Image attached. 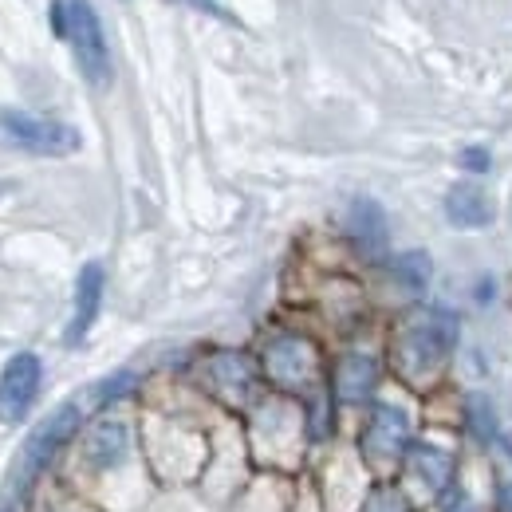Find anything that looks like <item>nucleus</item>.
Returning a JSON list of instances; mask_svg holds the SVG:
<instances>
[{
	"mask_svg": "<svg viewBox=\"0 0 512 512\" xmlns=\"http://www.w3.org/2000/svg\"><path fill=\"white\" fill-rule=\"evenodd\" d=\"M457 347V316L449 308H418L394 335V363L410 383L434 379Z\"/></svg>",
	"mask_w": 512,
	"mask_h": 512,
	"instance_id": "f257e3e1",
	"label": "nucleus"
},
{
	"mask_svg": "<svg viewBox=\"0 0 512 512\" xmlns=\"http://www.w3.org/2000/svg\"><path fill=\"white\" fill-rule=\"evenodd\" d=\"M60 32L71 44V56L83 71V79L91 87H107L111 83V48L99 24V12L91 8V0H64L60 4Z\"/></svg>",
	"mask_w": 512,
	"mask_h": 512,
	"instance_id": "f03ea898",
	"label": "nucleus"
},
{
	"mask_svg": "<svg viewBox=\"0 0 512 512\" xmlns=\"http://www.w3.org/2000/svg\"><path fill=\"white\" fill-rule=\"evenodd\" d=\"M0 146L24 150V154H36V158H67L83 146V138H79V130L60 123V119L0 107Z\"/></svg>",
	"mask_w": 512,
	"mask_h": 512,
	"instance_id": "7ed1b4c3",
	"label": "nucleus"
},
{
	"mask_svg": "<svg viewBox=\"0 0 512 512\" xmlns=\"http://www.w3.org/2000/svg\"><path fill=\"white\" fill-rule=\"evenodd\" d=\"M414 446V422L398 402H375L363 426V457L375 469H390Z\"/></svg>",
	"mask_w": 512,
	"mask_h": 512,
	"instance_id": "20e7f679",
	"label": "nucleus"
},
{
	"mask_svg": "<svg viewBox=\"0 0 512 512\" xmlns=\"http://www.w3.org/2000/svg\"><path fill=\"white\" fill-rule=\"evenodd\" d=\"M79 418H83V410H79L75 402H64V406L24 442L20 457H16V469H12V493H24V489L36 481V473L56 457V449L64 446L67 438L79 430Z\"/></svg>",
	"mask_w": 512,
	"mask_h": 512,
	"instance_id": "39448f33",
	"label": "nucleus"
},
{
	"mask_svg": "<svg viewBox=\"0 0 512 512\" xmlns=\"http://www.w3.org/2000/svg\"><path fill=\"white\" fill-rule=\"evenodd\" d=\"M40 383H44V363L32 351L12 355L0 371V422H8V426L24 422L40 394Z\"/></svg>",
	"mask_w": 512,
	"mask_h": 512,
	"instance_id": "423d86ee",
	"label": "nucleus"
},
{
	"mask_svg": "<svg viewBox=\"0 0 512 512\" xmlns=\"http://www.w3.org/2000/svg\"><path fill=\"white\" fill-rule=\"evenodd\" d=\"M402 461H406V473H410L434 501L457 481V453L446 446H438V442H414V446L406 449Z\"/></svg>",
	"mask_w": 512,
	"mask_h": 512,
	"instance_id": "0eeeda50",
	"label": "nucleus"
},
{
	"mask_svg": "<svg viewBox=\"0 0 512 512\" xmlns=\"http://www.w3.org/2000/svg\"><path fill=\"white\" fill-rule=\"evenodd\" d=\"M103 292H107V272L99 260H87L79 268V280H75V312H71V323H67L64 343L75 347L87 339L91 323L99 320V308H103Z\"/></svg>",
	"mask_w": 512,
	"mask_h": 512,
	"instance_id": "6e6552de",
	"label": "nucleus"
},
{
	"mask_svg": "<svg viewBox=\"0 0 512 512\" xmlns=\"http://www.w3.org/2000/svg\"><path fill=\"white\" fill-rule=\"evenodd\" d=\"M264 367H268V379L280 386H304L316 371V351L296 339V335H280L268 343L264 351Z\"/></svg>",
	"mask_w": 512,
	"mask_h": 512,
	"instance_id": "1a4fd4ad",
	"label": "nucleus"
},
{
	"mask_svg": "<svg viewBox=\"0 0 512 512\" xmlns=\"http://www.w3.org/2000/svg\"><path fill=\"white\" fill-rule=\"evenodd\" d=\"M347 237L355 241V249L371 260H379L390 245V225H386L383 205L375 197H355L347 209Z\"/></svg>",
	"mask_w": 512,
	"mask_h": 512,
	"instance_id": "9d476101",
	"label": "nucleus"
},
{
	"mask_svg": "<svg viewBox=\"0 0 512 512\" xmlns=\"http://www.w3.org/2000/svg\"><path fill=\"white\" fill-rule=\"evenodd\" d=\"M130 453V426L123 418H99L83 438V461L91 469H115Z\"/></svg>",
	"mask_w": 512,
	"mask_h": 512,
	"instance_id": "9b49d317",
	"label": "nucleus"
},
{
	"mask_svg": "<svg viewBox=\"0 0 512 512\" xmlns=\"http://www.w3.org/2000/svg\"><path fill=\"white\" fill-rule=\"evenodd\" d=\"M446 209V221L453 229H489L497 209H493V197L481 190L477 182H457L442 201Z\"/></svg>",
	"mask_w": 512,
	"mask_h": 512,
	"instance_id": "f8f14e48",
	"label": "nucleus"
},
{
	"mask_svg": "<svg viewBox=\"0 0 512 512\" xmlns=\"http://www.w3.org/2000/svg\"><path fill=\"white\" fill-rule=\"evenodd\" d=\"M331 386H335V398L339 402H367L375 394V386H379V363H375V355H363V351L343 355L335 363Z\"/></svg>",
	"mask_w": 512,
	"mask_h": 512,
	"instance_id": "ddd939ff",
	"label": "nucleus"
},
{
	"mask_svg": "<svg viewBox=\"0 0 512 512\" xmlns=\"http://www.w3.org/2000/svg\"><path fill=\"white\" fill-rule=\"evenodd\" d=\"M461 418H465V430L477 438V442H497L501 438V422H497V410H493V402L485 398V394H469L465 402H461Z\"/></svg>",
	"mask_w": 512,
	"mask_h": 512,
	"instance_id": "4468645a",
	"label": "nucleus"
},
{
	"mask_svg": "<svg viewBox=\"0 0 512 512\" xmlns=\"http://www.w3.org/2000/svg\"><path fill=\"white\" fill-rule=\"evenodd\" d=\"M213 386H217L221 394H229V398H245L249 386H253V371H249L245 359H237V355H217V359H213Z\"/></svg>",
	"mask_w": 512,
	"mask_h": 512,
	"instance_id": "2eb2a0df",
	"label": "nucleus"
},
{
	"mask_svg": "<svg viewBox=\"0 0 512 512\" xmlns=\"http://www.w3.org/2000/svg\"><path fill=\"white\" fill-rule=\"evenodd\" d=\"M390 268H394V280H398L402 288H410V292H422V288L430 284V272H434L430 256L418 253V249H414V253H402Z\"/></svg>",
	"mask_w": 512,
	"mask_h": 512,
	"instance_id": "dca6fc26",
	"label": "nucleus"
},
{
	"mask_svg": "<svg viewBox=\"0 0 512 512\" xmlns=\"http://www.w3.org/2000/svg\"><path fill=\"white\" fill-rule=\"evenodd\" d=\"M438 512H485V505H481L469 489H461V485L453 481L446 493L438 497Z\"/></svg>",
	"mask_w": 512,
	"mask_h": 512,
	"instance_id": "f3484780",
	"label": "nucleus"
},
{
	"mask_svg": "<svg viewBox=\"0 0 512 512\" xmlns=\"http://www.w3.org/2000/svg\"><path fill=\"white\" fill-rule=\"evenodd\" d=\"M359 512H414V509H410V497L402 489H379V493L367 497V505Z\"/></svg>",
	"mask_w": 512,
	"mask_h": 512,
	"instance_id": "a211bd4d",
	"label": "nucleus"
},
{
	"mask_svg": "<svg viewBox=\"0 0 512 512\" xmlns=\"http://www.w3.org/2000/svg\"><path fill=\"white\" fill-rule=\"evenodd\" d=\"M457 162H461V170H469V174H489V170H493V154H489L485 146H465Z\"/></svg>",
	"mask_w": 512,
	"mask_h": 512,
	"instance_id": "6ab92c4d",
	"label": "nucleus"
},
{
	"mask_svg": "<svg viewBox=\"0 0 512 512\" xmlns=\"http://www.w3.org/2000/svg\"><path fill=\"white\" fill-rule=\"evenodd\" d=\"M170 4H182V8H193V12H205V16H225L221 0H170Z\"/></svg>",
	"mask_w": 512,
	"mask_h": 512,
	"instance_id": "aec40b11",
	"label": "nucleus"
},
{
	"mask_svg": "<svg viewBox=\"0 0 512 512\" xmlns=\"http://www.w3.org/2000/svg\"><path fill=\"white\" fill-rule=\"evenodd\" d=\"M497 493H501V497H497V512H512V485L509 481H505V485H497Z\"/></svg>",
	"mask_w": 512,
	"mask_h": 512,
	"instance_id": "412c9836",
	"label": "nucleus"
},
{
	"mask_svg": "<svg viewBox=\"0 0 512 512\" xmlns=\"http://www.w3.org/2000/svg\"><path fill=\"white\" fill-rule=\"evenodd\" d=\"M489 292H493V280H489V276H485V280H481V284H477V300H481V304H485V300H489Z\"/></svg>",
	"mask_w": 512,
	"mask_h": 512,
	"instance_id": "4be33fe9",
	"label": "nucleus"
},
{
	"mask_svg": "<svg viewBox=\"0 0 512 512\" xmlns=\"http://www.w3.org/2000/svg\"><path fill=\"white\" fill-rule=\"evenodd\" d=\"M497 446H501L512 457V434H501V438H497Z\"/></svg>",
	"mask_w": 512,
	"mask_h": 512,
	"instance_id": "5701e85b",
	"label": "nucleus"
}]
</instances>
